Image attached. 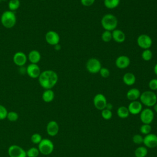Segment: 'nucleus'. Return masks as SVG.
I'll list each match as a JSON object with an SVG mask.
<instances>
[{
    "mask_svg": "<svg viewBox=\"0 0 157 157\" xmlns=\"http://www.w3.org/2000/svg\"><path fill=\"white\" fill-rule=\"evenodd\" d=\"M58 80V76L57 73L50 69L45 70L41 72L38 77V82L39 85L45 90L53 88Z\"/></svg>",
    "mask_w": 157,
    "mask_h": 157,
    "instance_id": "obj_1",
    "label": "nucleus"
},
{
    "mask_svg": "<svg viewBox=\"0 0 157 157\" xmlns=\"http://www.w3.org/2000/svg\"><path fill=\"white\" fill-rule=\"evenodd\" d=\"M101 23L104 30L112 32L117 28L118 25V20L115 15L107 13L102 17Z\"/></svg>",
    "mask_w": 157,
    "mask_h": 157,
    "instance_id": "obj_2",
    "label": "nucleus"
},
{
    "mask_svg": "<svg viewBox=\"0 0 157 157\" xmlns=\"http://www.w3.org/2000/svg\"><path fill=\"white\" fill-rule=\"evenodd\" d=\"M17 22V17L14 12L9 10L3 12L1 16V23L6 28H13Z\"/></svg>",
    "mask_w": 157,
    "mask_h": 157,
    "instance_id": "obj_3",
    "label": "nucleus"
},
{
    "mask_svg": "<svg viewBox=\"0 0 157 157\" xmlns=\"http://www.w3.org/2000/svg\"><path fill=\"white\" fill-rule=\"evenodd\" d=\"M140 102L147 107H151L157 102L156 93L153 91H145L140 94Z\"/></svg>",
    "mask_w": 157,
    "mask_h": 157,
    "instance_id": "obj_4",
    "label": "nucleus"
},
{
    "mask_svg": "<svg viewBox=\"0 0 157 157\" xmlns=\"http://www.w3.org/2000/svg\"><path fill=\"white\" fill-rule=\"evenodd\" d=\"M38 149L40 153L44 155H50L54 150V144L49 139H42L38 144Z\"/></svg>",
    "mask_w": 157,
    "mask_h": 157,
    "instance_id": "obj_5",
    "label": "nucleus"
},
{
    "mask_svg": "<svg viewBox=\"0 0 157 157\" xmlns=\"http://www.w3.org/2000/svg\"><path fill=\"white\" fill-rule=\"evenodd\" d=\"M101 67V63L97 58H91L86 61V69L91 74L98 73Z\"/></svg>",
    "mask_w": 157,
    "mask_h": 157,
    "instance_id": "obj_6",
    "label": "nucleus"
},
{
    "mask_svg": "<svg viewBox=\"0 0 157 157\" xmlns=\"http://www.w3.org/2000/svg\"><path fill=\"white\" fill-rule=\"evenodd\" d=\"M140 114V120L143 124H149L152 123L154 120L155 114L153 110L147 107L142 110Z\"/></svg>",
    "mask_w": 157,
    "mask_h": 157,
    "instance_id": "obj_7",
    "label": "nucleus"
},
{
    "mask_svg": "<svg viewBox=\"0 0 157 157\" xmlns=\"http://www.w3.org/2000/svg\"><path fill=\"white\" fill-rule=\"evenodd\" d=\"M9 157H27L26 151L20 146L12 145L7 150Z\"/></svg>",
    "mask_w": 157,
    "mask_h": 157,
    "instance_id": "obj_8",
    "label": "nucleus"
},
{
    "mask_svg": "<svg viewBox=\"0 0 157 157\" xmlns=\"http://www.w3.org/2000/svg\"><path fill=\"white\" fill-rule=\"evenodd\" d=\"M137 44L138 46L144 49H149L152 45V39L150 36L145 34H140L137 39Z\"/></svg>",
    "mask_w": 157,
    "mask_h": 157,
    "instance_id": "obj_9",
    "label": "nucleus"
},
{
    "mask_svg": "<svg viewBox=\"0 0 157 157\" xmlns=\"http://www.w3.org/2000/svg\"><path fill=\"white\" fill-rule=\"evenodd\" d=\"M107 101L105 96L102 93L96 94L93 98V104L94 107L99 110H102L106 107Z\"/></svg>",
    "mask_w": 157,
    "mask_h": 157,
    "instance_id": "obj_10",
    "label": "nucleus"
},
{
    "mask_svg": "<svg viewBox=\"0 0 157 157\" xmlns=\"http://www.w3.org/2000/svg\"><path fill=\"white\" fill-rule=\"evenodd\" d=\"M143 144L145 147L148 148H154L157 147V135L150 133L144 137Z\"/></svg>",
    "mask_w": 157,
    "mask_h": 157,
    "instance_id": "obj_11",
    "label": "nucleus"
},
{
    "mask_svg": "<svg viewBox=\"0 0 157 157\" xmlns=\"http://www.w3.org/2000/svg\"><path fill=\"white\" fill-rule=\"evenodd\" d=\"M26 73L32 78H38L41 73V71L37 64L30 63L26 68Z\"/></svg>",
    "mask_w": 157,
    "mask_h": 157,
    "instance_id": "obj_12",
    "label": "nucleus"
},
{
    "mask_svg": "<svg viewBox=\"0 0 157 157\" xmlns=\"http://www.w3.org/2000/svg\"><path fill=\"white\" fill-rule=\"evenodd\" d=\"M45 39L47 44L50 45L54 46L59 44L60 40V37L56 31L51 30L47 32L45 36Z\"/></svg>",
    "mask_w": 157,
    "mask_h": 157,
    "instance_id": "obj_13",
    "label": "nucleus"
},
{
    "mask_svg": "<svg viewBox=\"0 0 157 157\" xmlns=\"http://www.w3.org/2000/svg\"><path fill=\"white\" fill-rule=\"evenodd\" d=\"M12 60L13 63L17 66H23L27 62L28 57L23 52H17L13 56Z\"/></svg>",
    "mask_w": 157,
    "mask_h": 157,
    "instance_id": "obj_14",
    "label": "nucleus"
},
{
    "mask_svg": "<svg viewBox=\"0 0 157 157\" xmlns=\"http://www.w3.org/2000/svg\"><path fill=\"white\" fill-rule=\"evenodd\" d=\"M59 130L58 123L55 120L50 121L46 126V131L48 136L53 137L58 134Z\"/></svg>",
    "mask_w": 157,
    "mask_h": 157,
    "instance_id": "obj_15",
    "label": "nucleus"
},
{
    "mask_svg": "<svg viewBox=\"0 0 157 157\" xmlns=\"http://www.w3.org/2000/svg\"><path fill=\"white\" fill-rule=\"evenodd\" d=\"M129 113L131 115H138L140 113L142 110V104L139 101H131L127 107Z\"/></svg>",
    "mask_w": 157,
    "mask_h": 157,
    "instance_id": "obj_16",
    "label": "nucleus"
},
{
    "mask_svg": "<svg viewBox=\"0 0 157 157\" xmlns=\"http://www.w3.org/2000/svg\"><path fill=\"white\" fill-rule=\"evenodd\" d=\"M130 59L126 55H120L118 56L115 60V66L121 69L127 68L130 64Z\"/></svg>",
    "mask_w": 157,
    "mask_h": 157,
    "instance_id": "obj_17",
    "label": "nucleus"
},
{
    "mask_svg": "<svg viewBox=\"0 0 157 157\" xmlns=\"http://www.w3.org/2000/svg\"><path fill=\"white\" fill-rule=\"evenodd\" d=\"M112 39L117 43H123L126 39V35L124 33L118 29H115L112 31Z\"/></svg>",
    "mask_w": 157,
    "mask_h": 157,
    "instance_id": "obj_18",
    "label": "nucleus"
},
{
    "mask_svg": "<svg viewBox=\"0 0 157 157\" xmlns=\"http://www.w3.org/2000/svg\"><path fill=\"white\" fill-rule=\"evenodd\" d=\"M27 57L31 63L37 64V63L40 61L41 55L38 50H32L29 52Z\"/></svg>",
    "mask_w": 157,
    "mask_h": 157,
    "instance_id": "obj_19",
    "label": "nucleus"
},
{
    "mask_svg": "<svg viewBox=\"0 0 157 157\" xmlns=\"http://www.w3.org/2000/svg\"><path fill=\"white\" fill-rule=\"evenodd\" d=\"M140 91L138 88H132L129 89L126 93V98L128 100L131 101H137L139 99L140 96Z\"/></svg>",
    "mask_w": 157,
    "mask_h": 157,
    "instance_id": "obj_20",
    "label": "nucleus"
},
{
    "mask_svg": "<svg viewBox=\"0 0 157 157\" xmlns=\"http://www.w3.org/2000/svg\"><path fill=\"white\" fill-rule=\"evenodd\" d=\"M136 80V78L133 73L126 72L123 76V82L128 86L133 85L135 83Z\"/></svg>",
    "mask_w": 157,
    "mask_h": 157,
    "instance_id": "obj_21",
    "label": "nucleus"
},
{
    "mask_svg": "<svg viewBox=\"0 0 157 157\" xmlns=\"http://www.w3.org/2000/svg\"><path fill=\"white\" fill-rule=\"evenodd\" d=\"M55 98V93L52 89L45 90L42 93V100L47 103L52 102Z\"/></svg>",
    "mask_w": 157,
    "mask_h": 157,
    "instance_id": "obj_22",
    "label": "nucleus"
},
{
    "mask_svg": "<svg viewBox=\"0 0 157 157\" xmlns=\"http://www.w3.org/2000/svg\"><path fill=\"white\" fill-rule=\"evenodd\" d=\"M117 113L118 117L121 119H125L128 118L130 114L128 107L123 105L120 106L117 109Z\"/></svg>",
    "mask_w": 157,
    "mask_h": 157,
    "instance_id": "obj_23",
    "label": "nucleus"
},
{
    "mask_svg": "<svg viewBox=\"0 0 157 157\" xmlns=\"http://www.w3.org/2000/svg\"><path fill=\"white\" fill-rule=\"evenodd\" d=\"M147 154L148 150L145 146H140L134 150V155L136 157H146Z\"/></svg>",
    "mask_w": 157,
    "mask_h": 157,
    "instance_id": "obj_24",
    "label": "nucleus"
},
{
    "mask_svg": "<svg viewBox=\"0 0 157 157\" xmlns=\"http://www.w3.org/2000/svg\"><path fill=\"white\" fill-rule=\"evenodd\" d=\"M120 0H104L105 7L109 9H113L118 6Z\"/></svg>",
    "mask_w": 157,
    "mask_h": 157,
    "instance_id": "obj_25",
    "label": "nucleus"
},
{
    "mask_svg": "<svg viewBox=\"0 0 157 157\" xmlns=\"http://www.w3.org/2000/svg\"><path fill=\"white\" fill-rule=\"evenodd\" d=\"M20 6V0H9L8 2L9 10L12 12L17 10Z\"/></svg>",
    "mask_w": 157,
    "mask_h": 157,
    "instance_id": "obj_26",
    "label": "nucleus"
},
{
    "mask_svg": "<svg viewBox=\"0 0 157 157\" xmlns=\"http://www.w3.org/2000/svg\"><path fill=\"white\" fill-rule=\"evenodd\" d=\"M26 151L27 157H37L40 153L38 148L31 147L29 148Z\"/></svg>",
    "mask_w": 157,
    "mask_h": 157,
    "instance_id": "obj_27",
    "label": "nucleus"
},
{
    "mask_svg": "<svg viewBox=\"0 0 157 157\" xmlns=\"http://www.w3.org/2000/svg\"><path fill=\"white\" fill-rule=\"evenodd\" d=\"M141 56L144 61H148L151 59L153 57V53L150 49H145L142 52Z\"/></svg>",
    "mask_w": 157,
    "mask_h": 157,
    "instance_id": "obj_28",
    "label": "nucleus"
},
{
    "mask_svg": "<svg viewBox=\"0 0 157 157\" xmlns=\"http://www.w3.org/2000/svg\"><path fill=\"white\" fill-rule=\"evenodd\" d=\"M140 132L141 134L144 135H147L151 133V126L149 124H142L140 127Z\"/></svg>",
    "mask_w": 157,
    "mask_h": 157,
    "instance_id": "obj_29",
    "label": "nucleus"
},
{
    "mask_svg": "<svg viewBox=\"0 0 157 157\" xmlns=\"http://www.w3.org/2000/svg\"><path fill=\"white\" fill-rule=\"evenodd\" d=\"M101 39L104 42H109L112 39V32L105 30L101 35Z\"/></svg>",
    "mask_w": 157,
    "mask_h": 157,
    "instance_id": "obj_30",
    "label": "nucleus"
},
{
    "mask_svg": "<svg viewBox=\"0 0 157 157\" xmlns=\"http://www.w3.org/2000/svg\"><path fill=\"white\" fill-rule=\"evenodd\" d=\"M101 116L105 120H110L112 117V112L110 110L104 109L101 110Z\"/></svg>",
    "mask_w": 157,
    "mask_h": 157,
    "instance_id": "obj_31",
    "label": "nucleus"
},
{
    "mask_svg": "<svg viewBox=\"0 0 157 157\" xmlns=\"http://www.w3.org/2000/svg\"><path fill=\"white\" fill-rule=\"evenodd\" d=\"M18 114L14 111H10V112H8L7 115V119L12 122L13 121H16L18 119Z\"/></svg>",
    "mask_w": 157,
    "mask_h": 157,
    "instance_id": "obj_32",
    "label": "nucleus"
},
{
    "mask_svg": "<svg viewBox=\"0 0 157 157\" xmlns=\"http://www.w3.org/2000/svg\"><path fill=\"white\" fill-rule=\"evenodd\" d=\"M42 140V136L39 133H34L31 136V141L34 144H39Z\"/></svg>",
    "mask_w": 157,
    "mask_h": 157,
    "instance_id": "obj_33",
    "label": "nucleus"
},
{
    "mask_svg": "<svg viewBox=\"0 0 157 157\" xmlns=\"http://www.w3.org/2000/svg\"><path fill=\"white\" fill-rule=\"evenodd\" d=\"M132 142L137 145H140L143 144V140H144V137L139 134H135L132 137Z\"/></svg>",
    "mask_w": 157,
    "mask_h": 157,
    "instance_id": "obj_34",
    "label": "nucleus"
},
{
    "mask_svg": "<svg viewBox=\"0 0 157 157\" xmlns=\"http://www.w3.org/2000/svg\"><path fill=\"white\" fill-rule=\"evenodd\" d=\"M8 111L2 105L0 104V120H3L7 118Z\"/></svg>",
    "mask_w": 157,
    "mask_h": 157,
    "instance_id": "obj_35",
    "label": "nucleus"
},
{
    "mask_svg": "<svg viewBox=\"0 0 157 157\" xmlns=\"http://www.w3.org/2000/svg\"><path fill=\"white\" fill-rule=\"evenodd\" d=\"M99 73L100 74L101 76L103 78H108L110 76V72L109 69L106 67H101Z\"/></svg>",
    "mask_w": 157,
    "mask_h": 157,
    "instance_id": "obj_36",
    "label": "nucleus"
},
{
    "mask_svg": "<svg viewBox=\"0 0 157 157\" xmlns=\"http://www.w3.org/2000/svg\"><path fill=\"white\" fill-rule=\"evenodd\" d=\"M148 87L151 91L157 90V78H153L148 82Z\"/></svg>",
    "mask_w": 157,
    "mask_h": 157,
    "instance_id": "obj_37",
    "label": "nucleus"
},
{
    "mask_svg": "<svg viewBox=\"0 0 157 157\" xmlns=\"http://www.w3.org/2000/svg\"><path fill=\"white\" fill-rule=\"evenodd\" d=\"M95 2V0H80L81 4L85 7H89L92 6Z\"/></svg>",
    "mask_w": 157,
    "mask_h": 157,
    "instance_id": "obj_38",
    "label": "nucleus"
},
{
    "mask_svg": "<svg viewBox=\"0 0 157 157\" xmlns=\"http://www.w3.org/2000/svg\"><path fill=\"white\" fill-rule=\"evenodd\" d=\"M105 109H109V110H112V109H113V105H112L111 103L107 102V105H106V107H105Z\"/></svg>",
    "mask_w": 157,
    "mask_h": 157,
    "instance_id": "obj_39",
    "label": "nucleus"
},
{
    "mask_svg": "<svg viewBox=\"0 0 157 157\" xmlns=\"http://www.w3.org/2000/svg\"><path fill=\"white\" fill-rule=\"evenodd\" d=\"M61 45H59V44H58L54 45V48H55V50H56V51L60 50H61Z\"/></svg>",
    "mask_w": 157,
    "mask_h": 157,
    "instance_id": "obj_40",
    "label": "nucleus"
},
{
    "mask_svg": "<svg viewBox=\"0 0 157 157\" xmlns=\"http://www.w3.org/2000/svg\"><path fill=\"white\" fill-rule=\"evenodd\" d=\"M153 71H154V73L157 75V63H156V64L155 65V66H154Z\"/></svg>",
    "mask_w": 157,
    "mask_h": 157,
    "instance_id": "obj_41",
    "label": "nucleus"
},
{
    "mask_svg": "<svg viewBox=\"0 0 157 157\" xmlns=\"http://www.w3.org/2000/svg\"><path fill=\"white\" fill-rule=\"evenodd\" d=\"M153 110H154V111L156 112V113H157V102L153 105Z\"/></svg>",
    "mask_w": 157,
    "mask_h": 157,
    "instance_id": "obj_42",
    "label": "nucleus"
},
{
    "mask_svg": "<svg viewBox=\"0 0 157 157\" xmlns=\"http://www.w3.org/2000/svg\"><path fill=\"white\" fill-rule=\"evenodd\" d=\"M0 1H7V0H0Z\"/></svg>",
    "mask_w": 157,
    "mask_h": 157,
    "instance_id": "obj_43",
    "label": "nucleus"
},
{
    "mask_svg": "<svg viewBox=\"0 0 157 157\" xmlns=\"http://www.w3.org/2000/svg\"><path fill=\"white\" fill-rule=\"evenodd\" d=\"M156 97H157V90H156Z\"/></svg>",
    "mask_w": 157,
    "mask_h": 157,
    "instance_id": "obj_44",
    "label": "nucleus"
},
{
    "mask_svg": "<svg viewBox=\"0 0 157 157\" xmlns=\"http://www.w3.org/2000/svg\"><path fill=\"white\" fill-rule=\"evenodd\" d=\"M41 1H44V0H41Z\"/></svg>",
    "mask_w": 157,
    "mask_h": 157,
    "instance_id": "obj_45",
    "label": "nucleus"
}]
</instances>
